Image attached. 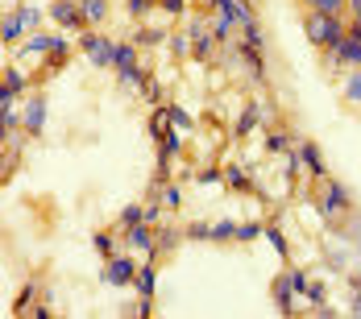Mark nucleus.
<instances>
[{"mask_svg": "<svg viewBox=\"0 0 361 319\" xmlns=\"http://www.w3.org/2000/svg\"><path fill=\"white\" fill-rule=\"evenodd\" d=\"M303 34H307V42H312L316 50H328V46H336L341 37L349 34V25H345V17H324V13H307V21H303Z\"/></svg>", "mask_w": 361, "mask_h": 319, "instance_id": "1", "label": "nucleus"}, {"mask_svg": "<svg viewBox=\"0 0 361 319\" xmlns=\"http://www.w3.org/2000/svg\"><path fill=\"white\" fill-rule=\"evenodd\" d=\"M316 208H320V220H324V224H336L341 215H349V208H353V195H349V187H345V182L324 178V191H320Z\"/></svg>", "mask_w": 361, "mask_h": 319, "instance_id": "2", "label": "nucleus"}, {"mask_svg": "<svg viewBox=\"0 0 361 319\" xmlns=\"http://www.w3.org/2000/svg\"><path fill=\"white\" fill-rule=\"evenodd\" d=\"M324 67H328V71H345V67H349V71H357V67H361V42L353 34H345L336 46H328V50H324Z\"/></svg>", "mask_w": 361, "mask_h": 319, "instance_id": "3", "label": "nucleus"}, {"mask_svg": "<svg viewBox=\"0 0 361 319\" xmlns=\"http://www.w3.org/2000/svg\"><path fill=\"white\" fill-rule=\"evenodd\" d=\"M79 46H83V54L92 58V67H112L116 42H109L104 34H96V30H79Z\"/></svg>", "mask_w": 361, "mask_h": 319, "instance_id": "4", "label": "nucleus"}, {"mask_svg": "<svg viewBox=\"0 0 361 319\" xmlns=\"http://www.w3.org/2000/svg\"><path fill=\"white\" fill-rule=\"evenodd\" d=\"M137 270H142V265H137L129 253H116V257H109V261H104V274H100V282H104V286H133Z\"/></svg>", "mask_w": 361, "mask_h": 319, "instance_id": "5", "label": "nucleus"}, {"mask_svg": "<svg viewBox=\"0 0 361 319\" xmlns=\"http://www.w3.org/2000/svg\"><path fill=\"white\" fill-rule=\"evenodd\" d=\"M125 245L133 253H145V261H154L158 257V232L149 224H133V228H125Z\"/></svg>", "mask_w": 361, "mask_h": 319, "instance_id": "6", "label": "nucleus"}, {"mask_svg": "<svg viewBox=\"0 0 361 319\" xmlns=\"http://www.w3.org/2000/svg\"><path fill=\"white\" fill-rule=\"evenodd\" d=\"M50 17L63 25V30H87V21H83V8H79V0H54L50 4Z\"/></svg>", "mask_w": 361, "mask_h": 319, "instance_id": "7", "label": "nucleus"}, {"mask_svg": "<svg viewBox=\"0 0 361 319\" xmlns=\"http://www.w3.org/2000/svg\"><path fill=\"white\" fill-rule=\"evenodd\" d=\"M216 4V13H228L241 30H250V25H257V17H253V4L250 0H212Z\"/></svg>", "mask_w": 361, "mask_h": 319, "instance_id": "8", "label": "nucleus"}, {"mask_svg": "<svg viewBox=\"0 0 361 319\" xmlns=\"http://www.w3.org/2000/svg\"><path fill=\"white\" fill-rule=\"evenodd\" d=\"M299 158H303V166L312 170V182H324V178H328L324 154H320V145H316V142H299Z\"/></svg>", "mask_w": 361, "mask_h": 319, "instance_id": "9", "label": "nucleus"}, {"mask_svg": "<svg viewBox=\"0 0 361 319\" xmlns=\"http://www.w3.org/2000/svg\"><path fill=\"white\" fill-rule=\"evenodd\" d=\"M262 116H266V108H262V104H245V108H241V116H237V125H233V137H237V142H245L253 129L262 125Z\"/></svg>", "mask_w": 361, "mask_h": 319, "instance_id": "10", "label": "nucleus"}, {"mask_svg": "<svg viewBox=\"0 0 361 319\" xmlns=\"http://www.w3.org/2000/svg\"><path fill=\"white\" fill-rule=\"evenodd\" d=\"M274 307H279V315H295V286H290V274H279V278H274Z\"/></svg>", "mask_w": 361, "mask_h": 319, "instance_id": "11", "label": "nucleus"}, {"mask_svg": "<svg viewBox=\"0 0 361 319\" xmlns=\"http://www.w3.org/2000/svg\"><path fill=\"white\" fill-rule=\"evenodd\" d=\"M21 112H25V125H21V129H25L30 137H37V133L46 129V100H30Z\"/></svg>", "mask_w": 361, "mask_h": 319, "instance_id": "12", "label": "nucleus"}, {"mask_svg": "<svg viewBox=\"0 0 361 319\" xmlns=\"http://www.w3.org/2000/svg\"><path fill=\"white\" fill-rule=\"evenodd\" d=\"M137 67V42H121L116 46V54H112V71H133Z\"/></svg>", "mask_w": 361, "mask_h": 319, "instance_id": "13", "label": "nucleus"}, {"mask_svg": "<svg viewBox=\"0 0 361 319\" xmlns=\"http://www.w3.org/2000/svg\"><path fill=\"white\" fill-rule=\"evenodd\" d=\"M241 63H245V71H250L253 83H262V79H266V63H262V50H253V46H245V42H241Z\"/></svg>", "mask_w": 361, "mask_h": 319, "instance_id": "14", "label": "nucleus"}, {"mask_svg": "<svg viewBox=\"0 0 361 319\" xmlns=\"http://www.w3.org/2000/svg\"><path fill=\"white\" fill-rule=\"evenodd\" d=\"M67 58H71V42L63 34H54V46H50V54H46V71H59Z\"/></svg>", "mask_w": 361, "mask_h": 319, "instance_id": "15", "label": "nucleus"}, {"mask_svg": "<svg viewBox=\"0 0 361 319\" xmlns=\"http://www.w3.org/2000/svg\"><path fill=\"white\" fill-rule=\"evenodd\" d=\"M133 286H137V294H142V299H154V286H158V270H154V261H145L142 270H137Z\"/></svg>", "mask_w": 361, "mask_h": 319, "instance_id": "16", "label": "nucleus"}, {"mask_svg": "<svg viewBox=\"0 0 361 319\" xmlns=\"http://www.w3.org/2000/svg\"><path fill=\"white\" fill-rule=\"evenodd\" d=\"M25 30H30V25H25V17H21V8H17V13H8V17H4V30H0V37L13 46V42H21V34H25Z\"/></svg>", "mask_w": 361, "mask_h": 319, "instance_id": "17", "label": "nucleus"}, {"mask_svg": "<svg viewBox=\"0 0 361 319\" xmlns=\"http://www.w3.org/2000/svg\"><path fill=\"white\" fill-rule=\"evenodd\" d=\"M79 8H83V21L87 25H100L109 17V0H79Z\"/></svg>", "mask_w": 361, "mask_h": 319, "instance_id": "18", "label": "nucleus"}, {"mask_svg": "<svg viewBox=\"0 0 361 319\" xmlns=\"http://www.w3.org/2000/svg\"><path fill=\"white\" fill-rule=\"evenodd\" d=\"M212 46H216V42H212L208 30H204V34H191V54H195L200 63H208V58H212Z\"/></svg>", "mask_w": 361, "mask_h": 319, "instance_id": "19", "label": "nucleus"}, {"mask_svg": "<svg viewBox=\"0 0 361 319\" xmlns=\"http://www.w3.org/2000/svg\"><path fill=\"white\" fill-rule=\"evenodd\" d=\"M224 182H228L233 191H250V187H253V178H250L245 166H228V170H224Z\"/></svg>", "mask_w": 361, "mask_h": 319, "instance_id": "20", "label": "nucleus"}, {"mask_svg": "<svg viewBox=\"0 0 361 319\" xmlns=\"http://www.w3.org/2000/svg\"><path fill=\"white\" fill-rule=\"evenodd\" d=\"M50 46H54V34H34L21 46V54H50Z\"/></svg>", "mask_w": 361, "mask_h": 319, "instance_id": "21", "label": "nucleus"}, {"mask_svg": "<svg viewBox=\"0 0 361 319\" xmlns=\"http://www.w3.org/2000/svg\"><path fill=\"white\" fill-rule=\"evenodd\" d=\"M158 149H162V154H171V158H175V154H183V137H179V129H175V125L158 137Z\"/></svg>", "mask_w": 361, "mask_h": 319, "instance_id": "22", "label": "nucleus"}, {"mask_svg": "<svg viewBox=\"0 0 361 319\" xmlns=\"http://www.w3.org/2000/svg\"><path fill=\"white\" fill-rule=\"evenodd\" d=\"M283 149H290V133L287 129H270L266 133V154H283Z\"/></svg>", "mask_w": 361, "mask_h": 319, "instance_id": "23", "label": "nucleus"}, {"mask_svg": "<svg viewBox=\"0 0 361 319\" xmlns=\"http://www.w3.org/2000/svg\"><path fill=\"white\" fill-rule=\"evenodd\" d=\"M345 8H349V0H316L312 4V13H324V17H345Z\"/></svg>", "mask_w": 361, "mask_h": 319, "instance_id": "24", "label": "nucleus"}, {"mask_svg": "<svg viewBox=\"0 0 361 319\" xmlns=\"http://www.w3.org/2000/svg\"><path fill=\"white\" fill-rule=\"evenodd\" d=\"M257 237H266V224H257V220L237 224V241H241V245H250V241H257Z\"/></svg>", "mask_w": 361, "mask_h": 319, "instance_id": "25", "label": "nucleus"}, {"mask_svg": "<svg viewBox=\"0 0 361 319\" xmlns=\"http://www.w3.org/2000/svg\"><path fill=\"white\" fill-rule=\"evenodd\" d=\"M166 129H171V116H166V104H158V108H154V116H149V133H154V137H162Z\"/></svg>", "mask_w": 361, "mask_h": 319, "instance_id": "26", "label": "nucleus"}, {"mask_svg": "<svg viewBox=\"0 0 361 319\" xmlns=\"http://www.w3.org/2000/svg\"><path fill=\"white\" fill-rule=\"evenodd\" d=\"M133 224H145V204H129L121 212V228H133Z\"/></svg>", "mask_w": 361, "mask_h": 319, "instance_id": "27", "label": "nucleus"}, {"mask_svg": "<svg viewBox=\"0 0 361 319\" xmlns=\"http://www.w3.org/2000/svg\"><path fill=\"white\" fill-rule=\"evenodd\" d=\"M92 245H96V253L109 261V257H116V241H112V232H96L92 237Z\"/></svg>", "mask_w": 361, "mask_h": 319, "instance_id": "28", "label": "nucleus"}, {"mask_svg": "<svg viewBox=\"0 0 361 319\" xmlns=\"http://www.w3.org/2000/svg\"><path fill=\"white\" fill-rule=\"evenodd\" d=\"M212 241H237V224L233 220H216L212 224Z\"/></svg>", "mask_w": 361, "mask_h": 319, "instance_id": "29", "label": "nucleus"}, {"mask_svg": "<svg viewBox=\"0 0 361 319\" xmlns=\"http://www.w3.org/2000/svg\"><path fill=\"white\" fill-rule=\"evenodd\" d=\"M345 100L361 104V67L357 71H349V79H345Z\"/></svg>", "mask_w": 361, "mask_h": 319, "instance_id": "30", "label": "nucleus"}, {"mask_svg": "<svg viewBox=\"0 0 361 319\" xmlns=\"http://www.w3.org/2000/svg\"><path fill=\"white\" fill-rule=\"evenodd\" d=\"M166 116H171V125H175V129H183V133H187V129L195 125V120H191V116H187V112H183L179 104H166Z\"/></svg>", "mask_w": 361, "mask_h": 319, "instance_id": "31", "label": "nucleus"}, {"mask_svg": "<svg viewBox=\"0 0 361 319\" xmlns=\"http://www.w3.org/2000/svg\"><path fill=\"white\" fill-rule=\"evenodd\" d=\"M0 87H8L13 96H21V92H25V75H21V71H13V67H8V71H4V83H0Z\"/></svg>", "mask_w": 361, "mask_h": 319, "instance_id": "32", "label": "nucleus"}, {"mask_svg": "<svg viewBox=\"0 0 361 319\" xmlns=\"http://www.w3.org/2000/svg\"><path fill=\"white\" fill-rule=\"evenodd\" d=\"M162 204H166L171 212H175V208H183V191L175 187V182H166V187H162Z\"/></svg>", "mask_w": 361, "mask_h": 319, "instance_id": "33", "label": "nucleus"}, {"mask_svg": "<svg viewBox=\"0 0 361 319\" xmlns=\"http://www.w3.org/2000/svg\"><path fill=\"white\" fill-rule=\"evenodd\" d=\"M266 241H270V249H274L279 257H287V253H290V249H287V237H283L279 228H266Z\"/></svg>", "mask_w": 361, "mask_h": 319, "instance_id": "34", "label": "nucleus"}, {"mask_svg": "<svg viewBox=\"0 0 361 319\" xmlns=\"http://www.w3.org/2000/svg\"><path fill=\"white\" fill-rule=\"evenodd\" d=\"M183 237H187V232H175V228H166V232L158 237V253H171V249L179 245Z\"/></svg>", "mask_w": 361, "mask_h": 319, "instance_id": "35", "label": "nucleus"}, {"mask_svg": "<svg viewBox=\"0 0 361 319\" xmlns=\"http://www.w3.org/2000/svg\"><path fill=\"white\" fill-rule=\"evenodd\" d=\"M158 8V0H129V17H149Z\"/></svg>", "mask_w": 361, "mask_h": 319, "instance_id": "36", "label": "nucleus"}, {"mask_svg": "<svg viewBox=\"0 0 361 319\" xmlns=\"http://www.w3.org/2000/svg\"><path fill=\"white\" fill-rule=\"evenodd\" d=\"M166 42H171V54H175V58H183V54L191 50V46H187V42H191V34H175V37H166Z\"/></svg>", "mask_w": 361, "mask_h": 319, "instance_id": "37", "label": "nucleus"}, {"mask_svg": "<svg viewBox=\"0 0 361 319\" xmlns=\"http://www.w3.org/2000/svg\"><path fill=\"white\" fill-rule=\"evenodd\" d=\"M303 299H307L312 307H320V303H328V294H324V282H312V286H307V294H303Z\"/></svg>", "mask_w": 361, "mask_h": 319, "instance_id": "38", "label": "nucleus"}, {"mask_svg": "<svg viewBox=\"0 0 361 319\" xmlns=\"http://www.w3.org/2000/svg\"><path fill=\"white\" fill-rule=\"evenodd\" d=\"M241 34H245V46H253V50H266V37H262V30H257V25L241 30Z\"/></svg>", "mask_w": 361, "mask_h": 319, "instance_id": "39", "label": "nucleus"}, {"mask_svg": "<svg viewBox=\"0 0 361 319\" xmlns=\"http://www.w3.org/2000/svg\"><path fill=\"white\" fill-rule=\"evenodd\" d=\"M142 96H145V104H154V108H158V100H162V87H158V83H154V79H145Z\"/></svg>", "mask_w": 361, "mask_h": 319, "instance_id": "40", "label": "nucleus"}, {"mask_svg": "<svg viewBox=\"0 0 361 319\" xmlns=\"http://www.w3.org/2000/svg\"><path fill=\"white\" fill-rule=\"evenodd\" d=\"M195 182H200V187H216V182H224V170H200Z\"/></svg>", "mask_w": 361, "mask_h": 319, "instance_id": "41", "label": "nucleus"}, {"mask_svg": "<svg viewBox=\"0 0 361 319\" xmlns=\"http://www.w3.org/2000/svg\"><path fill=\"white\" fill-rule=\"evenodd\" d=\"M21 17H25V25H30V30H37V21H42V8H37V4H21Z\"/></svg>", "mask_w": 361, "mask_h": 319, "instance_id": "42", "label": "nucleus"}, {"mask_svg": "<svg viewBox=\"0 0 361 319\" xmlns=\"http://www.w3.org/2000/svg\"><path fill=\"white\" fill-rule=\"evenodd\" d=\"M287 274H290V286H295V294H307V286H312V282H307V274H303V270H287Z\"/></svg>", "mask_w": 361, "mask_h": 319, "instance_id": "43", "label": "nucleus"}, {"mask_svg": "<svg viewBox=\"0 0 361 319\" xmlns=\"http://www.w3.org/2000/svg\"><path fill=\"white\" fill-rule=\"evenodd\" d=\"M30 299H34V282H30V286H21V294H17V299H13V311H17V315H21V311H25V303H30Z\"/></svg>", "mask_w": 361, "mask_h": 319, "instance_id": "44", "label": "nucleus"}, {"mask_svg": "<svg viewBox=\"0 0 361 319\" xmlns=\"http://www.w3.org/2000/svg\"><path fill=\"white\" fill-rule=\"evenodd\" d=\"M158 37H162V30H149V25H145V30H137V37H133V42H137V46H154Z\"/></svg>", "mask_w": 361, "mask_h": 319, "instance_id": "45", "label": "nucleus"}, {"mask_svg": "<svg viewBox=\"0 0 361 319\" xmlns=\"http://www.w3.org/2000/svg\"><path fill=\"white\" fill-rule=\"evenodd\" d=\"M158 8H162V13H171V17H183L187 0H158Z\"/></svg>", "mask_w": 361, "mask_h": 319, "instance_id": "46", "label": "nucleus"}, {"mask_svg": "<svg viewBox=\"0 0 361 319\" xmlns=\"http://www.w3.org/2000/svg\"><path fill=\"white\" fill-rule=\"evenodd\" d=\"M187 237H191V241H204V237H212V224H191Z\"/></svg>", "mask_w": 361, "mask_h": 319, "instance_id": "47", "label": "nucleus"}, {"mask_svg": "<svg viewBox=\"0 0 361 319\" xmlns=\"http://www.w3.org/2000/svg\"><path fill=\"white\" fill-rule=\"evenodd\" d=\"M345 311L361 319V290H353V299H349V307H345Z\"/></svg>", "mask_w": 361, "mask_h": 319, "instance_id": "48", "label": "nucleus"}, {"mask_svg": "<svg viewBox=\"0 0 361 319\" xmlns=\"http://www.w3.org/2000/svg\"><path fill=\"white\" fill-rule=\"evenodd\" d=\"M158 215H162V208H154V204H145V224H158Z\"/></svg>", "mask_w": 361, "mask_h": 319, "instance_id": "49", "label": "nucleus"}, {"mask_svg": "<svg viewBox=\"0 0 361 319\" xmlns=\"http://www.w3.org/2000/svg\"><path fill=\"white\" fill-rule=\"evenodd\" d=\"M312 311H316L320 319H332V315H336V307H328V303H320V307H312Z\"/></svg>", "mask_w": 361, "mask_h": 319, "instance_id": "50", "label": "nucleus"}, {"mask_svg": "<svg viewBox=\"0 0 361 319\" xmlns=\"http://www.w3.org/2000/svg\"><path fill=\"white\" fill-rule=\"evenodd\" d=\"M349 34H353V37L361 42V21H357V17H349Z\"/></svg>", "mask_w": 361, "mask_h": 319, "instance_id": "51", "label": "nucleus"}, {"mask_svg": "<svg viewBox=\"0 0 361 319\" xmlns=\"http://www.w3.org/2000/svg\"><path fill=\"white\" fill-rule=\"evenodd\" d=\"M349 17H357L361 21V0H349Z\"/></svg>", "mask_w": 361, "mask_h": 319, "instance_id": "52", "label": "nucleus"}, {"mask_svg": "<svg viewBox=\"0 0 361 319\" xmlns=\"http://www.w3.org/2000/svg\"><path fill=\"white\" fill-rule=\"evenodd\" d=\"M349 282H353V290H361V270H353V274H349Z\"/></svg>", "mask_w": 361, "mask_h": 319, "instance_id": "53", "label": "nucleus"}, {"mask_svg": "<svg viewBox=\"0 0 361 319\" xmlns=\"http://www.w3.org/2000/svg\"><path fill=\"white\" fill-rule=\"evenodd\" d=\"M353 232L361 237V215H353ZM357 249H361V241H357Z\"/></svg>", "mask_w": 361, "mask_h": 319, "instance_id": "54", "label": "nucleus"}, {"mask_svg": "<svg viewBox=\"0 0 361 319\" xmlns=\"http://www.w3.org/2000/svg\"><path fill=\"white\" fill-rule=\"evenodd\" d=\"M299 4H303V8H312V4H316V0H299Z\"/></svg>", "mask_w": 361, "mask_h": 319, "instance_id": "55", "label": "nucleus"}, {"mask_svg": "<svg viewBox=\"0 0 361 319\" xmlns=\"http://www.w3.org/2000/svg\"><path fill=\"white\" fill-rule=\"evenodd\" d=\"M13 4H25V0H13Z\"/></svg>", "mask_w": 361, "mask_h": 319, "instance_id": "56", "label": "nucleus"}]
</instances>
